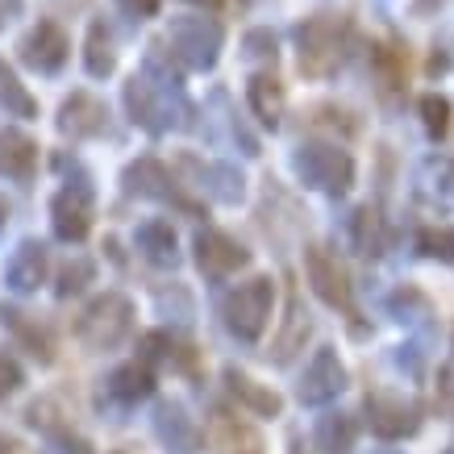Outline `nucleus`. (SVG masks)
<instances>
[{
	"mask_svg": "<svg viewBox=\"0 0 454 454\" xmlns=\"http://www.w3.org/2000/svg\"><path fill=\"white\" fill-rule=\"evenodd\" d=\"M46 271H51L46 247H42L38 238H26V242L9 254V262H4V284H9V292H17V296H29V292H38L42 284H46Z\"/></svg>",
	"mask_w": 454,
	"mask_h": 454,
	"instance_id": "nucleus-15",
	"label": "nucleus"
},
{
	"mask_svg": "<svg viewBox=\"0 0 454 454\" xmlns=\"http://www.w3.org/2000/svg\"><path fill=\"white\" fill-rule=\"evenodd\" d=\"M434 4H442V0H417V13H426V9H434Z\"/></svg>",
	"mask_w": 454,
	"mask_h": 454,
	"instance_id": "nucleus-42",
	"label": "nucleus"
},
{
	"mask_svg": "<svg viewBox=\"0 0 454 454\" xmlns=\"http://www.w3.org/2000/svg\"><path fill=\"white\" fill-rule=\"evenodd\" d=\"M179 167H184V171H192L196 188H200L208 200H217V205H242V196H247V179H242L238 167L205 163V159H196V154H184Z\"/></svg>",
	"mask_w": 454,
	"mask_h": 454,
	"instance_id": "nucleus-13",
	"label": "nucleus"
},
{
	"mask_svg": "<svg viewBox=\"0 0 454 454\" xmlns=\"http://www.w3.org/2000/svg\"><path fill=\"white\" fill-rule=\"evenodd\" d=\"M355 417H346V413H330V417H321L317 421V450L321 454H346L350 446H355Z\"/></svg>",
	"mask_w": 454,
	"mask_h": 454,
	"instance_id": "nucleus-30",
	"label": "nucleus"
},
{
	"mask_svg": "<svg viewBox=\"0 0 454 454\" xmlns=\"http://www.w3.org/2000/svg\"><path fill=\"white\" fill-rule=\"evenodd\" d=\"M421 250L434 254V259L454 262V230H429V234H421Z\"/></svg>",
	"mask_w": 454,
	"mask_h": 454,
	"instance_id": "nucleus-36",
	"label": "nucleus"
},
{
	"mask_svg": "<svg viewBox=\"0 0 454 454\" xmlns=\"http://www.w3.org/2000/svg\"><path fill=\"white\" fill-rule=\"evenodd\" d=\"M113 454H121V450H113Z\"/></svg>",
	"mask_w": 454,
	"mask_h": 454,
	"instance_id": "nucleus-44",
	"label": "nucleus"
},
{
	"mask_svg": "<svg viewBox=\"0 0 454 454\" xmlns=\"http://www.w3.org/2000/svg\"><path fill=\"white\" fill-rule=\"evenodd\" d=\"M17 55H21V63H26L29 71H38V75H59V71L67 67L71 42L59 21H38L26 38L17 42Z\"/></svg>",
	"mask_w": 454,
	"mask_h": 454,
	"instance_id": "nucleus-7",
	"label": "nucleus"
},
{
	"mask_svg": "<svg viewBox=\"0 0 454 454\" xmlns=\"http://www.w3.org/2000/svg\"><path fill=\"white\" fill-rule=\"evenodd\" d=\"M83 67L92 80H109L113 71H117V51H113V38L105 21H92L88 26V38H83Z\"/></svg>",
	"mask_w": 454,
	"mask_h": 454,
	"instance_id": "nucleus-25",
	"label": "nucleus"
},
{
	"mask_svg": "<svg viewBox=\"0 0 454 454\" xmlns=\"http://www.w3.org/2000/svg\"><path fill=\"white\" fill-rule=\"evenodd\" d=\"M0 109L9 117H38V100L29 97V88L17 80V71L0 55Z\"/></svg>",
	"mask_w": 454,
	"mask_h": 454,
	"instance_id": "nucleus-31",
	"label": "nucleus"
},
{
	"mask_svg": "<svg viewBox=\"0 0 454 454\" xmlns=\"http://www.w3.org/2000/svg\"><path fill=\"white\" fill-rule=\"evenodd\" d=\"M51 454H92V446L80 434H71V429H55L51 434Z\"/></svg>",
	"mask_w": 454,
	"mask_h": 454,
	"instance_id": "nucleus-38",
	"label": "nucleus"
},
{
	"mask_svg": "<svg viewBox=\"0 0 454 454\" xmlns=\"http://www.w3.org/2000/svg\"><path fill=\"white\" fill-rule=\"evenodd\" d=\"M0 321L9 325V330L17 333V342L26 346L29 355L38 358V363H51L55 358V346H51V333L42 330V325H34L26 313H17V309H0Z\"/></svg>",
	"mask_w": 454,
	"mask_h": 454,
	"instance_id": "nucleus-29",
	"label": "nucleus"
},
{
	"mask_svg": "<svg viewBox=\"0 0 454 454\" xmlns=\"http://www.w3.org/2000/svg\"><path fill=\"white\" fill-rule=\"evenodd\" d=\"M88 196L92 192H75V188H63V192L51 200V225H55L59 242H83L88 230H92V208H88Z\"/></svg>",
	"mask_w": 454,
	"mask_h": 454,
	"instance_id": "nucleus-17",
	"label": "nucleus"
},
{
	"mask_svg": "<svg viewBox=\"0 0 454 454\" xmlns=\"http://www.w3.org/2000/svg\"><path fill=\"white\" fill-rule=\"evenodd\" d=\"M225 387H230V396L247 409V413L254 417H279L284 413V400H279V392H271V387H262L259 380H250L247 372H238V367H225Z\"/></svg>",
	"mask_w": 454,
	"mask_h": 454,
	"instance_id": "nucleus-20",
	"label": "nucleus"
},
{
	"mask_svg": "<svg viewBox=\"0 0 454 454\" xmlns=\"http://www.w3.org/2000/svg\"><path fill=\"white\" fill-rule=\"evenodd\" d=\"M138 363H146L154 372V363H171V355H176V342L167 338V333H142V342H138Z\"/></svg>",
	"mask_w": 454,
	"mask_h": 454,
	"instance_id": "nucleus-34",
	"label": "nucleus"
},
{
	"mask_svg": "<svg viewBox=\"0 0 454 454\" xmlns=\"http://www.w3.org/2000/svg\"><path fill=\"white\" fill-rule=\"evenodd\" d=\"M192 247H196V267H200V276L213 279V284L238 276V271L250 262V250H242L234 238L221 234V230H200Z\"/></svg>",
	"mask_w": 454,
	"mask_h": 454,
	"instance_id": "nucleus-10",
	"label": "nucleus"
},
{
	"mask_svg": "<svg viewBox=\"0 0 454 454\" xmlns=\"http://www.w3.org/2000/svg\"><path fill=\"white\" fill-rule=\"evenodd\" d=\"M304 276H309V288L330 304V309H342V313H355V296H350V279H346V267L333 259L325 247H309L304 250Z\"/></svg>",
	"mask_w": 454,
	"mask_h": 454,
	"instance_id": "nucleus-8",
	"label": "nucleus"
},
{
	"mask_svg": "<svg viewBox=\"0 0 454 454\" xmlns=\"http://www.w3.org/2000/svg\"><path fill=\"white\" fill-rule=\"evenodd\" d=\"M109 125V109L105 100H97L92 92H71L59 109V129L67 134L71 142H88V138H100Z\"/></svg>",
	"mask_w": 454,
	"mask_h": 454,
	"instance_id": "nucleus-14",
	"label": "nucleus"
},
{
	"mask_svg": "<svg viewBox=\"0 0 454 454\" xmlns=\"http://www.w3.org/2000/svg\"><path fill=\"white\" fill-rule=\"evenodd\" d=\"M21 384H26V375H21V363H17L9 350H0V400L13 396Z\"/></svg>",
	"mask_w": 454,
	"mask_h": 454,
	"instance_id": "nucleus-37",
	"label": "nucleus"
},
{
	"mask_svg": "<svg viewBox=\"0 0 454 454\" xmlns=\"http://www.w3.org/2000/svg\"><path fill=\"white\" fill-rule=\"evenodd\" d=\"M184 4H200V9H217L221 0H184Z\"/></svg>",
	"mask_w": 454,
	"mask_h": 454,
	"instance_id": "nucleus-41",
	"label": "nucleus"
},
{
	"mask_svg": "<svg viewBox=\"0 0 454 454\" xmlns=\"http://www.w3.org/2000/svg\"><path fill=\"white\" fill-rule=\"evenodd\" d=\"M167 42L188 71H213L221 59V46H225V29L217 17L179 13L167 21Z\"/></svg>",
	"mask_w": 454,
	"mask_h": 454,
	"instance_id": "nucleus-3",
	"label": "nucleus"
},
{
	"mask_svg": "<svg viewBox=\"0 0 454 454\" xmlns=\"http://www.w3.org/2000/svg\"><path fill=\"white\" fill-rule=\"evenodd\" d=\"M117 4H121L129 17H138V21H142V17H154V13H159V0H117Z\"/></svg>",
	"mask_w": 454,
	"mask_h": 454,
	"instance_id": "nucleus-39",
	"label": "nucleus"
},
{
	"mask_svg": "<svg viewBox=\"0 0 454 454\" xmlns=\"http://www.w3.org/2000/svg\"><path fill=\"white\" fill-rule=\"evenodd\" d=\"M309 330H313V321H309V309L301 304V296L292 292L288 296V317H284V330H279L276 346L267 350V355L276 358V363H288L296 350L304 346V338H309Z\"/></svg>",
	"mask_w": 454,
	"mask_h": 454,
	"instance_id": "nucleus-23",
	"label": "nucleus"
},
{
	"mask_svg": "<svg viewBox=\"0 0 454 454\" xmlns=\"http://www.w3.org/2000/svg\"><path fill=\"white\" fill-rule=\"evenodd\" d=\"M38 167V142L21 134L17 125H0V176L13 184H29Z\"/></svg>",
	"mask_w": 454,
	"mask_h": 454,
	"instance_id": "nucleus-19",
	"label": "nucleus"
},
{
	"mask_svg": "<svg viewBox=\"0 0 454 454\" xmlns=\"http://www.w3.org/2000/svg\"><path fill=\"white\" fill-rule=\"evenodd\" d=\"M292 171L301 176L304 188H317V192H330V196H342L355 184V159L342 146H330V142H304V146H296Z\"/></svg>",
	"mask_w": 454,
	"mask_h": 454,
	"instance_id": "nucleus-5",
	"label": "nucleus"
},
{
	"mask_svg": "<svg viewBox=\"0 0 454 454\" xmlns=\"http://www.w3.org/2000/svg\"><path fill=\"white\" fill-rule=\"evenodd\" d=\"M271 304H276V284L267 276H254L238 284L225 301V325L238 342H259L267 321H271Z\"/></svg>",
	"mask_w": 454,
	"mask_h": 454,
	"instance_id": "nucleus-6",
	"label": "nucleus"
},
{
	"mask_svg": "<svg viewBox=\"0 0 454 454\" xmlns=\"http://www.w3.org/2000/svg\"><path fill=\"white\" fill-rule=\"evenodd\" d=\"M4 225H9V205H4V196H0V234H4Z\"/></svg>",
	"mask_w": 454,
	"mask_h": 454,
	"instance_id": "nucleus-40",
	"label": "nucleus"
},
{
	"mask_svg": "<svg viewBox=\"0 0 454 454\" xmlns=\"http://www.w3.org/2000/svg\"><path fill=\"white\" fill-rule=\"evenodd\" d=\"M372 67L375 75H380V83H384V92H392V88H404V75H409V55H404V46L400 42H375L372 46Z\"/></svg>",
	"mask_w": 454,
	"mask_h": 454,
	"instance_id": "nucleus-28",
	"label": "nucleus"
},
{
	"mask_svg": "<svg viewBox=\"0 0 454 454\" xmlns=\"http://www.w3.org/2000/svg\"><path fill=\"white\" fill-rule=\"evenodd\" d=\"M125 109H129V121L142 125L146 134L184 129L192 121V100L184 92V75L171 63V51H163V42H151L142 71L129 75V83H125Z\"/></svg>",
	"mask_w": 454,
	"mask_h": 454,
	"instance_id": "nucleus-1",
	"label": "nucleus"
},
{
	"mask_svg": "<svg viewBox=\"0 0 454 454\" xmlns=\"http://www.w3.org/2000/svg\"><path fill=\"white\" fill-rule=\"evenodd\" d=\"M346 42H350V21L338 13H313L296 26V59L309 80H330L342 67Z\"/></svg>",
	"mask_w": 454,
	"mask_h": 454,
	"instance_id": "nucleus-2",
	"label": "nucleus"
},
{
	"mask_svg": "<svg viewBox=\"0 0 454 454\" xmlns=\"http://www.w3.org/2000/svg\"><path fill=\"white\" fill-rule=\"evenodd\" d=\"M129 330H134V301L121 296V292L97 296V301L80 313V321H75V338H80L88 350H97V355L117 350V346L129 338Z\"/></svg>",
	"mask_w": 454,
	"mask_h": 454,
	"instance_id": "nucleus-4",
	"label": "nucleus"
},
{
	"mask_svg": "<svg viewBox=\"0 0 454 454\" xmlns=\"http://www.w3.org/2000/svg\"><path fill=\"white\" fill-rule=\"evenodd\" d=\"M92 276H97V267H92V259H83V254H75V259L63 262V271H59L55 292H59V296H75V292H83V284H92Z\"/></svg>",
	"mask_w": 454,
	"mask_h": 454,
	"instance_id": "nucleus-33",
	"label": "nucleus"
},
{
	"mask_svg": "<svg viewBox=\"0 0 454 454\" xmlns=\"http://www.w3.org/2000/svg\"><path fill=\"white\" fill-rule=\"evenodd\" d=\"M450 338H454V333H450Z\"/></svg>",
	"mask_w": 454,
	"mask_h": 454,
	"instance_id": "nucleus-45",
	"label": "nucleus"
},
{
	"mask_svg": "<svg viewBox=\"0 0 454 454\" xmlns=\"http://www.w3.org/2000/svg\"><path fill=\"white\" fill-rule=\"evenodd\" d=\"M154 438L163 442L167 454H196L200 450V429L188 417V409L179 400H163L154 409Z\"/></svg>",
	"mask_w": 454,
	"mask_h": 454,
	"instance_id": "nucleus-16",
	"label": "nucleus"
},
{
	"mask_svg": "<svg viewBox=\"0 0 454 454\" xmlns=\"http://www.w3.org/2000/svg\"><path fill=\"white\" fill-rule=\"evenodd\" d=\"M346 387V367L338 350L333 346H321L313 355V363L304 367V380H301V404L309 409H321V404H330V400L342 396Z\"/></svg>",
	"mask_w": 454,
	"mask_h": 454,
	"instance_id": "nucleus-11",
	"label": "nucleus"
},
{
	"mask_svg": "<svg viewBox=\"0 0 454 454\" xmlns=\"http://www.w3.org/2000/svg\"><path fill=\"white\" fill-rule=\"evenodd\" d=\"M247 100H250V113H254L267 129H279L288 97H284V83H279L276 75H262V71L259 75H250L247 80Z\"/></svg>",
	"mask_w": 454,
	"mask_h": 454,
	"instance_id": "nucleus-21",
	"label": "nucleus"
},
{
	"mask_svg": "<svg viewBox=\"0 0 454 454\" xmlns=\"http://www.w3.org/2000/svg\"><path fill=\"white\" fill-rule=\"evenodd\" d=\"M421 121H426V134L429 138H446L450 134V100L438 97V92H429V97H421Z\"/></svg>",
	"mask_w": 454,
	"mask_h": 454,
	"instance_id": "nucleus-32",
	"label": "nucleus"
},
{
	"mask_svg": "<svg viewBox=\"0 0 454 454\" xmlns=\"http://www.w3.org/2000/svg\"><path fill=\"white\" fill-rule=\"evenodd\" d=\"M367 426L375 438L396 442V438H413L421 426V409L413 400L396 396V392H372L367 396Z\"/></svg>",
	"mask_w": 454,
	"mask_h": 454,
	"instance_id": "nucleus-9",
	"label": "nucleus"
},
{
	"mask_svg": "<svg viewBox=\"0 0 454 454\" xmlns=\"http://www.w3.org/2000/svg\"><path fill=\"white\" fill-rule=\"evenodd\" d=\"M121 188L129 196H142V200H163V205L192 208L184 196H179L176 179H171V171H167L159 159H134V163L121 171Z\"/></svg>",
	"mask_w": 454,
	"mask_h": 454,
	"instance_id": "nucleus-12",
	"label": "nucleus"
},
{
	"mask_svg": "<svg viewBox=\"0 0 454 454\" xmlns=\"http://www.w3.org/2000/svg\"><path fill=\"white\" fill-rule=\"evenodd\" d=\"M134 247L142 250V259L154 262V267H176L179 262V250H176V230L167 221H142L134 230Z\"/></svg>",
	"mask_w": 454,
	"mask_h": 454,
	"instance_id": "nucleus-22",
	"label": "nucleus"
},
{
	"mask_svg": "<svg viewBox=\"0 0 454 454\" xmlns=\"http://www.w3.org/2000/svg\"><path fill=\"white\" fill-rule=\"evenodd\" d=\"M372 454H400V450H372Z\"/></svg>",
	"mask_w": 454,
	"mask_h": 454,
	"instance_id": "nucleus-43",
	"label": "nucleus"
},
{
	"mask_svg": "<svg viewBox=\"0 0 454 454\" xmlns=\"http://www.w3.org/2000/svg\"><path fill=\"white\" fill-rule=\"evenodd\" d=\"M417 192L426 196L429 205L454 208V159H429V163L421 167Z\"/></svg>",
	"mask_w": 454,
	"mask_h": 454,
	"instance_id": "nucleus-26",
	"label": "nucleus"
},
{
	"mask_svg": "<svg viewBox=\"0 0 454 454\" xmlns=\"http://www.w3.org/2000/svg\"><path fill=\"white\" fill-rule=\"evenodd\" d=\"M208 446L217 454H262V438L238 413L213 409L208 417Z\"/></svg>",
	"mask_w": 454,
	"mask_h": 454,
	"instance_id": "nucleus-18",
	"label": "nucleus"
},
{
	"mask_svg": "<svg viewBox=\"0 0 454 454\" xmlns=\"http://www.w3.org/2000/svg\"><path fill=\"white\" fill-rule=\"evenodd\" d=\"M242 55L271 59V63H276V34H271V29H250L247 38H242Z\"/></svg>",
	"mask_w": 454,
	"mask_h": 454,
	"instance_id": "nucleus-35",
	"label": "nucleus"
},
{
	"mask_svg": "<svg viewBox=\"0 0 454 454\" xmlns=\"http://www.w3.org/2000/svg\"><path fill=\"white\" fill-rule=\"evenodd\" d=\"M109 396L121 400L125 409L129 404H138V400H146L154 392V372L146 367V363H125V367H117V372L109 375Z\"/></svg>",
	"mask_w": 454,
	"mask_h": 454,
	"instance_id": "nucleus-24",
	"label": "nucleus"
},
{
	"mask_svg": "<svg viewBox=\"0 0 454 454\" xmlns=\"http://www.w3.org/2000/svg\"><path fill=\"white\" fill-rule=\"evenodd\" d=\"M350 242H355V250L358 254H384V247H387V225H384V217H380V208H358L355 217H350Z\"/></svg>",
	"mask_w": 454,
	"mask_h": 454,
	"instance_id": "nucleus-27",
	"label": "nucleus"
}]
</instances>
